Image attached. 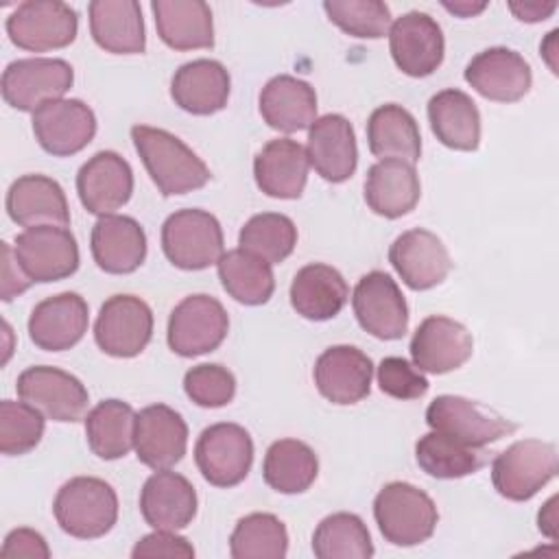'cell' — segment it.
<instances>
[{
  "label": "cell",
  "mask_w": 559,
  "mask_h": 559,
  "mask_svg": "<svg viewBox=\"0 0 559 559\" xmlns=\"http://www.w3.org/2000/svg\"><path fill=\"white\" fill-rule=\"evenodd\" d=\"M153 336V312L135 295H111L94 323L96 345L114 358H133L144 352Z\"/></svg>",
  "instance_id": "obj_13"
},
{
  "label": "cell",
  "mask_w": 559,
  "mask_h": 559,
  "mask_svg": "<svg viewBox=\"0 0 559 559\" xmlns=\"http://www.w3.org/2000/svg\"><path fill=\"white\" fill-rule=\"evenodd\" d=\"M312 378L328 402L349 406L369 395L373 362L354 345H332L317 358Z\"/></svg>",
  "instance_id": "obj_20"
},
{
  "label": "cell",
  "mask_w": 559,
  "mask_h": 559,
  "mask_svg": "<svg viewBox=\"0 0 559 559\" xmlns=\"http://www.w3.org/2000/svg\"><path fill=\"white\" fill-rule=\"evenodd\" d=\"M194 463L214 487H234L249 476L253 463L251 435L231 421L207 426L194 445Z\"/></svg>",
  "instance_id": "obj_9"
},
{
  "label": "cell",
  "mask_w": 559,
  "mask_h": 559,
  "mask_svg": "<svg viewBox=\"0 0 559 559\" xmlns=\"http://www.w3.org/2000/svg\"><path fill=\"white\" fill-rule=\"evenodd\" d=\"M408 349L419 371L441 376L463 367L472 358L474 338L463 323L432 314L417 325Z\"/></svg>",
  "instance_id": "obj_17"
},
{
  "label": "cell",
  "mask_w": 559,
  "mask_h": 559,
  "mask_svg": "<svg viewBox=\"0 0 559 559\" xmlns=\"http://www.w3.org/2000/svg\"><path fill=\"white\" fill-rule=\"evenodd\" d=\"M428 122L437 140L454 151H476L480 144V111L463 90L448 87L428 100Z\"/></svg>",
  "instance_id": "obj_35"
},
{
  "label": "cell",
  "mask_w": 559,
  "mask_h": 559,
  "mask_svg": "<svg viewBox=\"0 0 559 559\" xmlns=\"http://www.w3.org/2000/svg\"><path fill=\"white\" fill-rule=\"evenodd\" d=\"M162 249L177 269H207L225 253L221 223L214 214L199 207L177 210L162 225Z\"/></svg>",
  "instance_id": "obj_5"
},
{
  "label": "cell",
  "mask_w": 559,
  "mask_h": 559,
  "mask_svg": "<svg viewBox=\"0 0 559 559\" xmlns=\"http://www.w3.org/2000/svg\"><path fill=\"white\" fill-rule=\"evenodd\" d=\"M426 424L430 430L443 432L474 448L496 443L515 430L513 421L463 395H437L426 408Z\"/></svg>",
  "instance_id": "obj_8"
},
{
  "label": "cell",
  "mask_w": 559,
  "mask_h": 559,
  "mask_svg": "<svg viewBox=\"0 0 559 559\" xmlns=\"http://www.w3.org/2000/svg\"><path fill=\"white\" fill-rule=\"evenodd\" d=\"M76 192L90 214H114L133 194V170L116 151H98L79 168Z\"/></svg>",
  "instance_id": "obj_22"
},
{
  "label": "cell",
  "mask_w": 559,
  "mask_h": 559,
  "mask_svg": "<svg viewBox=\"0 0 559 559\" xmlns=\"http://www.w3.org/2000/svg\"><path fill=\"white\" fill-rule=\"evenodd\" d=\"M131 140L153 183L164 197L199 190L212 177L205 162L166 129L135 124L131 127Z\"/></svg>",
  "instance_id": "obj_1"
},
{
  "label": "cell",
  "mask_w": 559,
  "mask_h": 559,
  "mask_svg": "<svg viewBox=\"0 0 559 559\" xmlns=\"http://www.w3.org/2000/svg\"><path fill=\"white\" fill-rule=\"evenodd\" d=\"M264 122L282 133H297L310 129L317 120V92L310 83L277 74L266 81L258 98Z\"/></svg>",
  "instance_id": "obj_30"
},
{
  "label": "cell",
  "mask_w": 559,
  "mask_h": 559,
  "mask_svg": "<svg viewBox=\"0 0 559 559\" xmlns=\"http://www.w3.org/2000/svg\"><path fill=\"white\" fill-rule=\"evenodd\" d=\"M15 389L20 400L35 406L46 419L79 421L87 413L90 393L85 384L59 367H26L17 376Z\"/></svg>",
  "instance_id": "obj_11"
},
{
  "label": "cell",
  "mask_w": 559,
  "mask_h": 559,
  "mask_svg": "<svg viewBox=\"0 0 559 559\" xmlns=\"http://www.w3.org/2000/svg\"><path fill=\"white\" fill-rule=\"evenodd\" d=\"M229 332V317L223 304L212 295L183 297L168 317V347L183 356H201L214 352Z\"/></svg>",
  "instance_id": "obj_7"
},
{
  "label": "cell",
  "mask_w": 559,
  "mask_h": 559,
  "mask_svg": "<svg viewBox=\"0 0 559 559\" xmlns=\"http://www.w3.org/2000/svg\"><path fill=\"white\" fill-rule=\"evenodd\" d=\"M443 7L448 9V11H452L454 15H461V17H472V15H476V13H480L485 7H487V2H467V0H461V2H448V0H443Z\"/></svg>",
  "instance_id": "obj_53"
},
{
  "label": "cell",
  "mask_w": 559,
  "mask_h": 559,
  "mask_svg": "<svg viewBox=\"0 0 559 559\" xmlns=\"http://www.w3.org/2000/svg\"><path fill=\"white\" fill-rule=\"evenodd\" d=\"M288 552V533L273 513H249L240 518L229 537L234 559H284Z\"/></svg>",
  "instance_id": "obj_42"
},
{
  "label": "cell",
  "mask_w": 559,
  "mask_h": 559,
  "mask_svg": "<svg viewBox=\"0 0 559 559\" xmlns=\"http://www.w3.org/2000/svg\"><path fill=\"white\" fill-rule=\"evenodd\" d=\"M44 415L22 402H0V452L7 456H20L31 452L44 437Z\"/></svg>",
  "instance_id": "obj_45"
},
{
  "label": "cell",
  "mask_w": 559,
  "mask_h": 559,
  "mask_svg": "<svg viewBox=\"0 0 559 559\" xmlns=\"http://www.w3.org/2000/svg\"><path fill=\"white\" fill-rule=\"evenodd\" d=\"M76 11L59 0H26L7 17L9 39L28 52L66 48L76 39Z\"/></svg>",
  "instance_id": "obj_6"
},
{
  "label": "cell",
  "mask_w": 559,
  "mask_h": 559,
  "mask_svg": "<svg viewBox=\"0 0 559 559\" xmlns=\"http://www.w3.org/2000/svg\"><path fill=\"white\" fill-rule=\"evenodd\" d=\"M2 247V275H0V297L2 301H11L13 297L22 295L24 290L31 288V284H35L20 266V262L15 260V253H13V247L4 240L0 242Z\"/></svg>",
  "instance_id": "obj_50"
},
{
  "label": "cell",
  "mask_w": 559,
  "mask_h": 559,
  "mask_svg": "<svg viewBox=\"0 0 559 559\" xmlns=\"http://www.w3.org/2000/svg\"><path fill=\"white\" fill-rule=\"evenodd\" d=\"M509 9L522 22H542L555 13L557 2H511Z\"/></svg>",
  "instance_id": "obj_51"
},
{
  "label": "cell",
  "mask_w": 559,
  "mask_h": 559,
  "mask_svg": "<svg viewBox=\"0 0 559 559\" xmlns=\"http://www.w3.org/2000/svg\"><path fill=\"white\" fill-rule=\"evenodd\" d=\"M15 260L33 282H59L76 273L79 245L68 227L37 225L15 236Z\"/></svg>",
  "instance_id": "obj_12"
},
{
  "label": "cell",
  "mask_w": 559,
  "mask_h": 559,
  "mask_svg": "<svg viewBox=\"0 0 559 559\" xmlns=\"http://www.w3.org/2000/svg\"><path fill=\"white\" fill-rule=\"evenodd\" d=\"M218 280L229 297L245 306H262L273 297L275 277L269 262L245 251L229 249L216 262Z\"/></svg>",
  "instance_id": "obj_39"
},
{
  "label": "cell",
  "mask_w": 559,
  "mask_h": 559,
  "mask_svg": "<svg viewBox=\"0 0 559 559\" xmlns=\"http://www.w3.org/2000/svg\"><path fill=\"white\" fill-rule=\"evenodd\" d=\"M557 496H552L542 509H539V515H537V524H539V531L544 535H548L552 542L557 539Z\"/></svg>",
  "instance_id": "obj_52"
},
{
  "label": "cell",
  "mask_w": 559,
  "mask_h": 559,
  "mask_svg": "<svg viewBox=\"0 0 559 559\" xmlns=\"http://www.w3.org/2000/svg\"><path fill=\"white\" fill-rule=\"evenodd\" d=\"M369 151L380 159H404L408 164L421 157L419 124L408 109L395 103L380 105L367 120Z\"/></svg>",
  "instance_id": "obj_36"
},
{
  "label": "cell",
  "mask_w": 559,
  "mask_h": 559,
  "mask_svg": "<svg viewBox=\"0 0 559 559\" xmlns=\"http://www.w3.org/2000/svg\"><path fill=\"white\" fill-rule=\"evenodd\" d=\"M140 513L155 531L186 528L197 515V491L186 476L155 469L140 491Z\"/></svg>",
  "instance_id": "obj_25"
},
{
  "label": "cell",
  "mask_w": 559,
  "mask_h": 559,
  "mask_svg": "<svg viewBox=\"0 0 559 559\" xmlns=\"http://www.w3.org/2000/svg\"><path fill=\"white\" fill-rule=\"evenodd\" d=\"M347 299L349 288L345 277L323 262L301 266L290 282V306L308 321L334 319Z\"/></svg>",
  "instance_id": "obj_32"
},
{
  "label": "cell",
  "mask_w": 559,
  "mask_h": 559,
  "mask_svg": "<svg viewBox=\"0 0 559 559\" xmlns=\"http://www.w3.org/2000/svg\"><path fill=\"white\" fill-rule=\"evenodd\" d=\"M33 133L46 153L70 157L94 140L96 116L79 98L48 100L33 111Z\"/></svg>",
  "instance_id": "obj_15"
},
{
  "label": "cell",
  "mask_w": 559,
  "mask_h": 559,
  "mask_svg": "<svg viewBox=\"0 0 559 559\" xmlns=\"http://www.w3.org/2000/svg\"><path fill=\"white\" fill-rule=\"evenodd\" d=\"M312 552L319 559H369L373 544L367 524L356 513L338 511L317 524Z\"/></svg>",
  "instance_id": "obj_41"
},
{
  "label": "cell",
  "mask_w": 559,
  "mask_h": 559,
  "mask_svg": "<svg viewBox=\"0 0 559 559\" xmlns=\"http://www.w3.org/2000/svg\"><path fill=\"white\" fill-rule=\"evenodd\" d=\"M373 518L389 544L408 548L432 537L439 511L424 489L404 480H393L376 493Z\"/></svg>",
  "instance_id": "obj_3"
},
{
  "label": "cell",
  "mask_w": 559,
  "mask_h": 559,
  "mask_svg": "<svg viewBox=\"0 0 559 559\" xmlns=\"http://www.w3.org/2000/svg\"><path fill=\"white\" fill-rule=\"evenodd\" d=\"M87 301L79 293H59L41 299L28 317V336L44 352L74 347L87 332Z\"/></svg>",
  "instance_id": "obj_24"
},
{
  "label": "cell",
  "mask_w": 559,
  "mask_h": 559,
  "mask_svg": "<svg viewBox=\"0 0 559 559\" xmlns=\"http://www.w3.org/2000/svg\"><path fill=\"white\" fill-rule=\"evenodd\" d=\"M389 50L404 74L413 79L428 76L443 61V31L432 15L424 11H408L391 24Z\"/></svg>",
  "instance_id": "obj_16"
},
{
  "label": "cell",
  "mask_w": 559,
  "mask_h": 559,
  "mask_svg": "<svg viewBox=\"0 0 559 559\" xmlns=\"http://www.w3.org/2000/svg\"><path fill=\"white\" fill-rule=\"evenodd\" d=\"M186 445L188 426L175 408L166 404H151L135 413L133 448L140 463L146 467L170 469L183 459Z\"/></svg>",
  "instance_id": "obj_21"
},
{
  "label": "cell",
  "mask_w": 559,
  "mask_h": 559,
  "mask_svg": "<svg viewBox=\"0 0 559 559\" xmlns=\"http://www.w3.org/2000/svg\"><path fill=\"white\" fill-rule=\"evenodd\" d=\"M557 448L542 439H520L491 461L493 489L513 502L531 500L557 474Z\"/></svg>",
  "instance_id": "obj_4"
},
{
  "label": "cell",
  "mask_w": 559,
  "mask_h": 559,
  "mask_svg": "<svg viewBox=\"0 0 559 559\" xmlns=\"http://www.w3.org/2000/svg\"><path fill=\"white\" fill-rule=\"evenodd\" d=\"M378 384L382 393L395 400H417L426 395L430 386L426 376L419 369H415V365L400 356H386L380 360Z\"/></svg>",
  "instance_id": "obj_47"
},
{
  "label": "cell",
  "mask_w": 559,
  "mask_h": 559,
  "mask_svg": "<svg viewBox=\"0 0 559 559\" xmlns=\"http://www.w3.org/2000/svg\"><path fill=\"white\" fill-rule=\"evenodd\" d=\"M183 391L197 406L221 408L234 400L236 378L218 362H203L186 371Z\"/></svg>",
  "instance_id": "obj_46"
},
{
  "label": "cell",
  "mask_w": 559,
  "mask_h": 559,
  "mask_svg": "<svg viewBox=\"0 0 559 559\" xmlns=\"http://www.w3.org/2000/svg\"><path fill=\"white\" fill-rule=\"evenodd\" d=\"M90 33L94 41L114 55H140L146 48L142 9L135 0H94Z\"/></svg>",
  "instance_id": "obj_34"
},
{
  "label": "cell",
  "mask_w": 559,
  "mask_h": 559,
  "mask_svg": "<svg viewBox=\"0 0 559 559\" xmlns=\"http://www.w3.org/2000/svg\"><path fill=\"white\" fill-rule=\"evenodd\" d=\"M52 513L63 533L76 539L107 535L118 520V496L96 476H74L55 496Z\"/></svg>",
  "instance_id": "obj_2"
},
{
  "label": "cell",
  "mask_w": 559,
  "mask_h": 559,
  "mask_svg": "<svg viewBox=\"0 0 559 559\" xmlns=\"http://www.w3.org/2000/svg\"><path fill=\"white\" fill-rule=\"evenodd\" d=\"M415 459L428 476L452 480L478 472L487 463V452L485 448H474L430 430L415 443Z\"/></svg>",
  "instance_id": "obj_40"
},
{
  "label": "cell",
  "mask_w": 559,
  "mask_h": 559,
  "mask_svg": "<svg viewBox=\"0 0 559 559\" xmlns=\"http://www.w3.org/2000/svg\"><path fill=\"white\" fill-rule=\"evenodd\" d=\"M358 325L380 341H397L408 330V306L397 282L384 271L365 273L352 295Z\"/></svg>",
  "instance_id": "obj_14"
},
{
  "label": "cell",
  "mask_w": 559,
  "mask_h": 559,
  "mask_svg": "<svg viewBox=\"0 0 559 559\" xmlns=\"http://www.w3.org/2000/svg\"><path fill=\"white\" fill-rule=\"evenodd\" d=\"M389 262L413 290L439 286L452 269L450 253L441 238L424 227L402 231L389 247Z\"/></svg>",
  "instance_id": "obj_19"
},
{
  "label": "cell",
  "mask_w": 559,
  "mask_h": 559,
  "mask_svg": "<svg viewBox=\"0 0 559 559\" xmlns=\"http://www.w3.org/2000/svg\"><path fill=\"white\" fill-rule=\"evenodd\" d=\"M306 148L290 138L266 142L253 159V177L258 188L273 199H299L308 181Z\"/></svg>",
  "instance_id": "obj_29"
},
{
  "label": "cell",
  "mask_w": 559,
  "mask_h": 559,
  "mask_svg": "<svg viewBox=\"0 0 559 559\" xmlns=\"http://www.w3.org/2000/svg\"><path fill=\"white\" fill-rule=\"evenodd\" d=\"M7 214L20 227L70 225V207L59 181L46 175H22L7 190Z\"/></svg>",
  "instance_id": "obj_26"
},
{
  "label": "cell",
  "mask_w": 559,
  "mask_h": 559,
  "mask_svg": "<svg viewBox=\"0 0 559 559\" xmlns=\"http://www.w3.org/2000/svg\"><path fill=\"white\" fill-rule=\"evenodd\" d=\"M463 76L483 98L496 103H515L524 98L533 85L528 61L507 46L485 48L474 55Z\"/></svg>",
  "instance_id": "obj_18"
},
{
  "label": "cell",
  "mask_w": 559,
  "mask_h": 559,
  "mask_svg": "<svg viewBox=\"0 0 559 559\" xmlns=\"http://www.w3.org/2000/svg\"><path fill=\"white\" fill-rule=\"evenodd\" d=\"M319 459L299 439L273 441L262 461L264 483L280 493H304L317 480Z\"/></svg>",
  "instance_id": "obj_37"
},
{
  "label": "cell",
  "mask_w": 559,
  "mask_h": 559,
  "mask_svg": "<svg viewBox=\"0 0 559 559\" xmlns=\"http://www.w3.org/2000/svg\"><path fill=\"white\" fill-rule=\"evenodd\" d=\"M238 245L240 249L262 258L269 264H280L293 253L297 245V227L286 214L262 212L242 225Z\"/></svg>",
  "instance_id": "obj_43"
},
{
  "label": "cell",
  "mask_w": 559,
  "mask_h": 559,
  "mask_svg": "<svg viewBox=\"0 0 559 559\" xmlns=\"http://www.w3.org/2000/svg\"><path fill=\"white\" fill-rule=\"evenodd\" d=\"M306 155L317 175L330 183L347 181L358 166V146L352 122L341 114H325L308 129Z\"/></svg>",
  "instance_id": "obj_23"
},
{
  "label": "cell",
  "mask_w": 559,
  "mask_h": 559,
  "mask_svg": "<svg viewBox=\"0 0 559 559\" xmlns=\"http://www.w3.org/2000/svg\"><path fill=\"white\" fill-rule=\"evenodd\" d=\"M133 559H144V557H183L190 559L194 557L192 544L177 535L175 531H155L151 535H144L142 539L135 542L131 550Z\"/></svg>",
  "instance_id": "obj_48"
},
{
  "label": "cell",
  "mask_w": 559,
  "mask_h": 559,
  "mask_svg": "<svg viewBox=\"0 0 559 559\" xmlns=\"http://www.w3.org/2000/svg\"><path fill=\"white\" fill-rule=\"evenodd\" d=\"M74 83V70L66 59L31 57L11 61L0 81L2 98L17 111H35L48 100L61 98Z\"/></svg>",
  "instance_id": "obj_10"
},
{
  "label": "cell",
  "mask_w": 559,
  "mask_h": 559,
  "mask_svg": "<svg viewBox=\"0 0 559 559\" xmlns=\"http://www.w3.org/2000/svg\"><path fill=\"white\" fill-rule=\"evenodd\" d=\"M0 555L4 559H17V557L48 559L50 557V548H48V544H46L41 533L33 531V528H13L4 537Z\"/></svg>",
  "instance_id": "obj_49"
},
{
  "label": "cell",
  "mask_w": 559,
  "mask_h": 559,
  "mask_svg": "<svg viewBox=\"0 0 559 559\" xmlns=\"http://www.w3.org/2000/svg\"><path fill=\"white\" fill-rule=\"evenodd\" d=\"M135 413L122 400H103L85 417V437L90 450L105 461H116L133 448Z\"/></svg>",
  "instance_id": "obj_38"
},
{
  "label": "cell",
  "mask_w": 559,
  "mask_h": 559,
  "mask_svg": "<svg viewBox=\"0 0 559 559\" xmlns=\"http://www.w3.org/2000/svg\"><path fill=\"white\" fill-rule=\"evenodd\" d=\"M90 249L100 271L127 275L138 271L146 258V234L135 218L107 214L94 223Z\"/></svg>",
  "instance_id": "obj_27"
},
{
  "label": "cell",
  "mask_w": 559,
  "mask_h": 559,
  "mask_svg": "<svg viewBox=\"0 0 559 559\" xmlns=\"http://www.w3.org/2000/svg\"><path fill=\"white\" fill-rule=\"evenodd\" d=\"M231 79L227 68L216 59H194L170 79V96L175 105L192 116H210L227 105Z\"/></svg>",
  "instance_id": "obj_28"
},
{
  "label": "cell",
  "mask_w": 559,
  "mask_h": 559,
  "mask_svg": "<svg viewBox=\"0 0 559 559\" xmlns=\"http://www.w3.org/2000/svg\"><path fill=\"white\" fill-rule=\"evenodd\" d=\"M323 11L343 33L358 39H380L391 28V11L380 0H325Z\"/></svg>",
  "instance_id": "obj_44"
},
{
  "label": "cell",
  "mask_w": 559,
  "mask_h": 559,
  "mask_svg": "<svg viewBox=\"0 0 559 559\" xmlns=\"http://www.w3.org/2000/svg\"><path fill=\"white\" fill-rule=\"evenodd\" d=\"M155 28L173 50H197L214 46L212 9L203 0H153Z\"/></svg>",
  "instance_id": "obj_33"
},
{
  "label": "cell",
  "mask_w": 559,
  "mask_h": 559,
  "mask_svg": "<svg viewBox=\"0 0 559 559\" xmlns=\"http://www.w3.org/2000/svg\"><path fill=\"white\" fill-rule=\"evenodd\" d=\"M421 197V183L413 164L404 159H378L365 179V201L384 218L408 214Z\"/></svg>",
  "instance_id": "obj_31"
}]
</instances>
